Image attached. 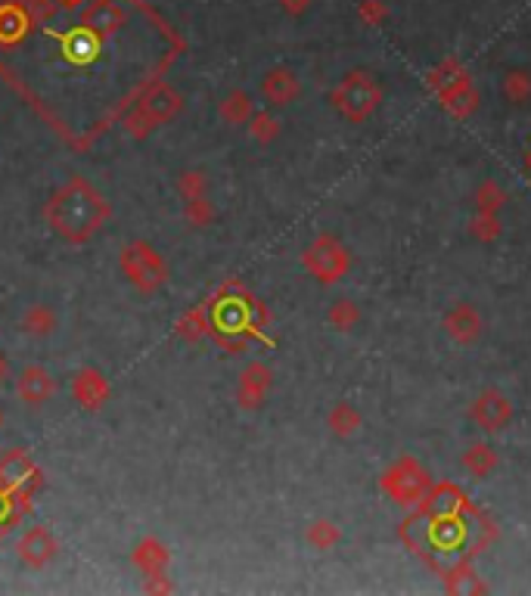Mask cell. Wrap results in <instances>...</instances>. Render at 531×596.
Instances as JSON below:
<instances>
[{
  "instance_id": "cell-4",
  "label": "cell",
  "mask_w": 531,
  "mask_h": 596,
  "mask_svg": "<svg viewBox=\"0 0 531 596\" xmlns=\"http://www.w3.org/2000/svg\"><path fill=\"white\" fill-rule=\"evenodd\" d=\"M180 112V93H174L171 87L159 84L150 91V97L143 100L140 109L134 112V119H130V128L137 130V125H143L140 130H152V125H162V121L174 119V115Z\"/></svg>"
},
{
  "instance_id": "cell-12",
  "label": "cell",
  "mask_w": 531,
  "mask_h": 596,
  "mask_svg": "<svg viewBox=\"0 0 531 596\" xmlns=\"http://www.w3.org/2000/svg\"><path fill=\"white\" fill-rule=\"evenodd\" d=\"M28 19L19 6H4L0 10V41H16L22 32H25Z\"/></svg>"
},
{
  "instance_id": "cell-16",
  "label": "cell",
  "mask_w": 531,
  "mask_h": 596,
  "mask_svg": "<svg viewBox=\"0 0 531 596\" xmlns=\"http://www.w3.org/2000/svg\"><path fill=\"white\" fill-rule=\"evenodd\" d=\"M165 559H169V553H165V550L159 547L156 541L143 543L140 553H137V562H140L143 569L150 572V575H159V569H162V565H165Z\"/></svg>"
},
{
  "instance_id": "cell-2",
  "label": "cell",
  "mask_w": 531,
  "mask_h": 596,
  "mask_svg": "<svg viewBox=\"0 0 531 596\" xmlns=\"http://www.w3.org/2000/svg\"><path fill=\"white\" fill-rule=\"evenodd\" d=\"M121 267L130 277L137 289L143 293H152L165 283V261L159 258V252L147 243H130L125 252H121Z\"/></svg>"
},
{
  "instance_id": "cell-20",
  "label": "cell",
  "mask_w": 531,
  "mask_h": 596,
  "mask_svg": "<svg viewBox=\"0 0 531 596\" xmlns=\"http://www.w3.org/2000/svg\"><path fill=\"white\" fill-rule=\"evenodd\" d=\"M65 4H78V0H65Z\"/></svg>"
},
{
  "instance_id": "cell-19",
  "label": "cell",
  "mask_w": 531,
  "mask_h": 596,
  "mask_svg": "<svg viewBox=\"0 0 531 596\" xmlns=\"http://www.w3.org/2000/svg\"><path fill=\"white\" fill-rule=\"evenodd\" d=\"M4 380H6V360L0 358V382H4Z\"/></svg>"
},
{
  "instance_id": "cell-21",
  "label": "cell",
  "mask_w": 531,
  "mask_h": 596,
  "mask_svg": "<svg viewBox=\"0 0 531 596\" xmlns=\"http://www.w3.org/2000/svg\"><path fill=\"white\" fill-rule=\"evenodd\" d=\"M0 426H4V413H0Z\"/></svg>"
},
{
  "instance_id": "cell-10",
  "label": "cell",
  "mask_w": 531,
  "mask_h": 596,
  "mask_svg": "<svg viewBox=\"0 0 531 596\" xmlns=\"http://www.w3.org/2000/svg\"><path fill=\"white\" fill-rule=\"evenodd\" d=\"M32 476H34L32 463H28V457L19 454V450H13V454H6L4 460H0V488L19 491Z\"/></svg>"
},
{
  "instance_id": "cell-14",
  "label": "cell",
  "mask_w": 531,
  "mask_h": 596,
  "mask_svg": "<svg viewBox=\"0 0 531 596\" xmlns=\"http://www.w3.org/2000/svg\"><path fill=\"white\" fill-rule=\"evenodd\" d=\"M293 91H295V82H293V75H289V72H271V75L265 78L267 100H276V103H283V100H286Z\"/></svg>"
},
{
  "instance_id": "cell-15",
  "label": "cell",
  "mask_w": 531,
  "mask_h": 596,
  "mask_svg": "<svg viewBox=\"0 0 531 596\" xmlns=\"http://www.w3.org/2000/svg\"><path fill=\"white\" fill-rule=\"evenodd\" d=\"M249 112H252L249 97H246V93H239V91H234V93H230V97L221 103V115H224L227 121H234V125H239V121L249 119Z\"/></svg>"
},
{
  "instance_id": "cell-13",
  "label": "cell",
  "mask_w": 531,
  "mask_h": 596,
  "mask_svg": "<svg viewBox=\"0 0 531 596\" xmlns=\"http://www.w3.org/2000/svg\"><path fill=\"white\" fill-rule=\"evenodd\" d=\"M215 326H221V330H227V332L243 330L246 326V308L239 302H224L221 308L215 311Z\"/></svg>"
},
{
  "instance_id": "cell-5",
  "label": "cell",
  "mask_w": 531,
  "mask_h": 596,
  "mask_svg": "<svg viewBox=\"0 0 531 596\" xmlns=\"http://www.w3.org/2000/svg\"><path fill=\"white\" fill-rule=\"evenodd\" d=\"M125 10H121L115 0H93L91 6L84 10V19L82 25L87 28V32H93L100 41L103 38H112L115 32H119L121 25H125Z\"/></svg>"
},
{
  "instance_id": "cell-18",
  "label": "cell",
  "mask_w": 531,
  "mask_h": 596,
  "mask_svg": "<svg viewBox=\"0 0 531 596\" xmlns=\"http://www.w3.org/2000/svg\"><path fill=\"white\" fill-rule=\"evenodd\" d=\"M283 4H286V10L295 13V10H302V6H304V0H283Z\"/></svg>"
},
{
  "instance_id": "cell-11",
  "label": "cell",
  "mask_w": 531,
  "mask_h": 596,
  "mask_svg": "<svg viewBox=\"0 0 531 596\" xmlns=\"http://www.w3.org/2000/svg\"><path fill=\"white\" fill-rule=\"evenodd\" d=\"M53 326H56V317L50 314L47 308H41V304L22 317V330H25L28 336H50V332H53Z\"/></svg>"
},
{
  "instance_id": "cell-8",
  "label": "cell",
  "mask_w": 531,
  "mask_h": 596,
  "mask_svg": "<svg viewBox=\"0 0 531 596\" xmlns=\"http://www.w3.org/2000/svg\"><path fill=\"white\" fill-rule=\"evenodd\" d=\"M72 395H75L78 404L87 407V410H97V407L106 404L109 385L97 370H82V373L72 380Z\"/></svg>"
},
{
  "instance_id": "cell-7",
  "label": "cell",
  "mask_w": 531,
  "mask_h": 596,
  "mask_svg": "<svg viewBox=\"0 0 531 596\" xmlns=\"http://www.w3.org/2000/svg\"><path fill=\"white\" fill-rule=\"evenodd\" d=\"M53 391H56V380L43 367H25L16 376V395L32 407L50 401Z\"/></svg>"
},
{
  "instance_id": "cell-6",
  "label": "cell",
  "mask_w": 531,
  "mask_h": 596,
  "mask_svg": "<svg viewBox=\"0 0 531 596\" xmlns=\"http://www.w3.org/2000/svg\"><path fill=\"white\" fill-rule=\"evenodd\" d=\"M53 556H56V537L50 534L47 528L34 525V528H28V532L22 534L19 559L25 565H32V569H43V565H47Z\"/></svg>"
},
{
  "instance_id": "cell-9",
  "label": "cell",
  "mask_w": 531,
  "mask_h": 596,
  "mask_svg": "<svg viewBox=\"0 0 531 596\" xmlns=\"http://www.w3.org/2000/svg\"><path fill=\"white\" fill-rule=\"evenodd\" d=\"M63 53H65V60L84 65L100 53V38L82 25V28H75V32L63 34Z\"/></svg>"
},
{
  "instance_id": "cell-17",
  "label": "cell",
  "mask_w": 531,
  "mask_h": 596,
  "mask_svg": "<svg viewBox=\"0 0 531 596\" xmlns=\"http://www.w3.org/2000/svg\"><path fill=\"white\" fill-rule=\"evenodd\" d=\"M202 187H206V180H202V174H184L180 178V190H184L190 199H199Z\"/></svg>"
},
{
  "instance_id": "cell-1",
  "label": "cell",
  "mask_w": 531,
  "mask_h": 596,
  "mask_svg": "<svg viewBox=\"0 0 531 596\" xmlns=\"http://www.w3.org/2000/svg\"><path fill=\"white\" fill-rule=\"evenodd\" d=\"M109 217V202L87 184L84 178H75L50 199L47 221L60 236L72 243H84L97 234Z\"/></svg>"
},
{
  "instance_id": "cell-3",
  "label": "cell",
  "mask_w": 531,
  "mask_h": 596,
  "mask_svg": "<svg viewBox=\"0 0 531 596\" xmlns=\"http://www.w3.org/2000/svg\"><path fill=\"white\" fill-rule=\"evenodd\" d=\"M472 525L460 519V515H435L432 525H429V543L435 556L445 562V556H460L469 547Z\"/></svg>"
}]
</instances>
